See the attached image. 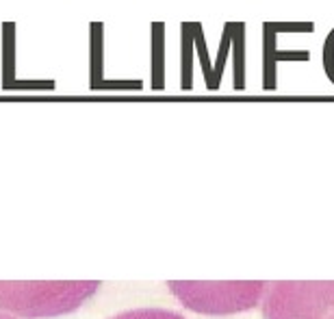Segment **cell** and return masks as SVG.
I'll use <instances>...</instances> for the list:
<instances>
[{
    "mask_svg": "<svg viewBox=\"0 0 334 319\" xmlns=\"http://www.w3.org/2000/svg\"><path fill=\"white\" fill-rule=\"evenodd\" d=\"M109 319H187L180 313L169 311V308H133V311H124Z\"/></svg>",
    "mask_w": 334,
    "mask_h": 319,
    "instance_id": "cell-9",
    "label": "cell"
},
{
    "mask_svg": "<svg viewBox=\"0 0 334 319\" xmlns=\"http://www.w3.org/2000/svg\"><path fill=\"white\" fill-rule=\"evenodd\" d=\"M265 319H334V283H273L263 295Z\"/></svg>",
    "mask_w": 334,
    "mask_h": 319,
    "instance_id": "cell-2",
    "label": "cell"
},
{
    "mask_svg": "<svg viewBox=\"0 0 334 319\" xmlns=\"http://www.w3.org/2000/svg\"><path fill=\"white\" fill-rule=\"evenodd\" d=\"M230 33H233V57H234V89H245V24L243 22H230Z\"/></svg>",
    "mask_w": 334,
    "mask_h": 319,
    "instance_id": "cell-5",
    "label": "cell"
},
{
    "mask_svg": "<svg viewBox=\"0 0 334 319\" xmlns=\"http://www.w3.org/2000/svg\"><path fill=\"white\" fill-rule=\"evenodd\" d=\"M230 46H233V33H230V22H226L224 35H221V44H219V52H217V61H215V66H213V76H215L217 85H221V74H224L226 57H228Z\"/></svg>",
    "mask_w": 334,
    "mask_h": 319,
    "instance_id": "cell-10",
    "label": "cell"
},
{
    "mask_svg": "<svg viewBox=\"0 0 334 319\" xmlns=\"http://www.w3.org/2000/svg\"><path fill=\"white\" fill-rule=\"evenodd\" d=\"M169 289L178 295L184 306L208 315L252 308L263 300L265 283H169Z\"/></svg>",
    "mask_w": 334,
    "mask_h": 319,
    "instance_id": "cell-3",
    "label": "cell"
},
{
    "mask_svg": "<svg viewBox=\"0 0 334 319\" xmlns=\"http://www.w3.org/2000/svg\"><path fill=\"white\" fill-rule=\"evenodd\" d=\"M152 35V66H154V78H152V89H163V24H154Z\"/></svg>",
    "mask_w": 334,
    "mask_h": 319,
    "instance_id": "cell-7",
    "label": "cell"
},
{
    "mask_svg": "<svg viewBox=\"0 0 334 319\" xmlns=\"http://www.w3.org/2000/svg\"><path fill=\"white\" fill-rule=\"evenodd\" d=\"M273 33H313V22H265Z\"/></svg>",
    "mask_w": 334,
    "mask_h": 319,
    "instance_id": "cell-11",
    "label": "cell"
},
{
    "mask_svg": "<svg viewBox=\"0 0 334 319\" xmlns=\"http://www.w3.org/2000/svg\"><path fill=\"white\" fill-rule=\"evenodd\" d=\"M183 87L189 91L193 87V66H191V52H193V24H183Z\"/></svg>",
    "mask_w": 334,
    "mask_h": 319,
    "instance_id": "cell-6",
    "label": "cell"
},
{
    "mask_svg": "<svg viewBox=\"0 0 334 319\" xmlns=\"http://www.w3.org/2000/svg\"><path fill=\"white\" fill-rule=\"evenodd\" d=\"M308 50H276V61H308Z\"/></svg>",
    "mask_w": 334,
    "mask_h": 319,
    "instance_id": "cell-12",
    "label": "cell"
},
{
    "mask_svg": "<svg viewBox=\"0 0 334 319\" xmlns=\"http://www.w3.org/2000/svg\"><path fill=\"white\" fill-rule=\"evenodd\" d=\"M98 283H0V311L20 317H54L78 308Z\"/></svg>",
    "mask_w": 334,
    "mask_h": 319,
    "instance_id": "cell-1",
    "label": "cell"
},
{
    "mask_svg": "<svg viewBox=\"0 0 334 319\" xmlns=\"http://www.w3.org/2000/svg\"><path fill=\"white\" fill-rule=\"evenodd\" d=\"M276 33L263 24V89L273 91L278 87V61H276Z\"/></svg>",
    "mask_w": 334,
    "mask_h": 319,
    "instance_id": "cell-4",
    "label": "cell"
},
{
    "mask_svg": "<svg viewBox=\"0 0 334 319\" xmlns=\"http://www.w3.org/2000/svg\"><path fill=\"white\" fill-rule=\"evenodd\" d=\"M0 319H17L16 315H9V313H2L0 311Z\"/></svg>",
    "mask_w": 334,
    "mask_h": 319,
    "instance_id": "cell-13",
    "label": "cell"
},
{
    "mask_svg": "<svg viewBox=\"0 0 334 319\" xmlns=\"http://www.w3.org/2000/svg\"><path fill=\"white\" fill-rule=\"evenodd\" d=\"M193 46H196L198 54H200V61H202V74H204V81H206V87L211 91L219 89L215 83V76H213V66L208 63V52H206V41H204V33H202V26L198 22H193Z\"/></svg>",
    "mask_w": 334,
    "mask_h": 319,
    "instance_id": "cell-8",
    "label": "cell"
}]
</instances>
